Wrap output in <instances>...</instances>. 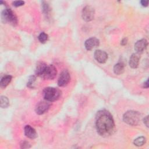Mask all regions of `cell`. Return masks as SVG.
I'll list each match as a JSON object with an SVG mask.
<instances>
[{
  "mask_svg": "<svg viewBox=\"0 0 149 149\" xmlns=\"http://www.w3.org/2000/svg\"><path fill=\"white\" fill-rule=\"evenodd\" d=\"M95 127L97 133L103 137L109 136L113 133L115 122L109 111L103 109L97 113Z\"/></svg>",
  "mask_w": 149,
  "mask_h": 149,
  "instance_id": "6da1fadb",
  "label": "cell"
},
{
  "mask_svg": "<svg viewBox=\"0 0 149 149\" xmlns=\"http://www.w3.org/2000/svg\"><path fill=\"white\" fill-rule=\"evenodd\" d=\"M57 73L56 68L54 65H47L40 62L37 63L36 68V74L44 79L52 80Z\"/></svg>",
  "mask_w": 149,
  "mask_h": 149,
  "instance_id": "7a4b0ae2",
  "label": "cell"
},
{
  "mask_svg": "<svg viewBox=\"0 0 149 149\" xmlns=\"http://www.w3.org/2000/svg\"><path fill=\"white\" fill-rule=\"evenodd\" d=\"M141 119V114L136 111H127L126 112L123 116V121L130 125V126H136L137 125Z\"/></svg>",
  "mask_w": 149,
  "mask_h": 149,
  "instance_id": "3957f363",
  "label": "cell"
},
{
  "mask_svg": "<svg viewBox=\"0 0 149 149\" xmlns=\"http://www.w3.org/2000/svg\"><path fill=\"white\" fill-rule=\"evenodd\" d=\"M61 91L55 87H48L43 90V96L45 100L49 102H52L58 100L61 96Z\"/></svg>",
  "mask_w": 149,
  "mask_h": 149,
  "instance_id": "277c9868",
  "label": "cell"
},
{
  "mask_svg": "<svg viewBox=\"0 0 149 149\" xmlns=\"http://www.w3.org/2000/svg\"><path fill=\"white\" fill-rule=\"evenodd\" d=\"M1 19L3 23H9L13 26H15L17 24L16 15L9 8H6L2 12Z\"/></svg>",
  "mask_w": 149,
  "mask_h": 149,
  "instance_id": "5b68a950",
  "label": "cell"
},
{
  "mask_svg": "<svg viewBox=\"0 0 149 149\" xmlns=\"http://www.w3.org/2000/svg\"><path fill=\"white\" fill-rule=\"evenodd\" d=\"M95 10L93 7L90 5H87L83 8L81 12L83 19L86 22H90L94 18Z\"/></svg>",
  "mask_w": 149,
  "mask_h": 149,
  "instance_id": "8992f818",
  "label": "cell"
},
{
  "mask_svg": "<svg viewBox=\"0 0 149 149\" xmlns=\"http://www.w3.org/2000/svg\"><path fill=\"white\" fill-rule=\"evenodd\" d=\"M50 103L49 101L45 100L39 102L36 107V112L38 115H42L45 113L49 109L50 107Z\"/></svg>",
  "mask_w": 149,
  "mask_h": 149,
  "instance_id": "52a82bcc",
  "label": "cell"
},
{
  "mask_svg": "<svg viewBox=\"0 0 149 149\" xmlns=\"http://www.w3.org/2000/svg\"><path fill=\"white\" fill-rule=\"evenodd\" d=\"M70 80V73L68 70H63L59 77L58 80V85L60 87H64L66 86Z\"/></svg>",
  "mask_w": 149,
  "mask_h": 149,
  "instance_id": "ba28073f",
  "label": "cell"
},
{
  "mask_svg": "<svg viewBox=\"0 0 149 149\" xmlns=\"http://www.w3.org/2000/svg\"><path fill=\"white\" fill-rule=\"evenodd\" d=\"M100 40L95 37H91L87 39L84 42V46L87 51H91L93 49L98 47Z\"/></svg>",
  "mask_w": 149,
  "mask_h": 149,
  "instance_id": "9c48e42d",
  "label": "cell"
},
{
  "mask_svg": "<svg viewBox=\"0 0 149 149\" xmlns=\"http://www.w3.org/2000/svg\"><path fill=\"white\" fill-rule=\"evenodd\" d=\"M94 56L95 59L100 63H105L108 58L107 53L100 49H97L94 52Z\"/></svg>",
  "mask_w": 149,
  "mask_h": 149,
  "instance_id": "30bf717a",
  "label": "cell"
},
{
  "mask_svg": "<svg viewBox=\"0 0 149 149\" xmlns=\"http://www.w3.org/2000/svg\"><path fill=\"white\" fill-rule=\"evenodd\" d=\"M148 42L147 40L143 38L138 40L134 44V49L137 54L142 53L147 48Z\"/></svg>",
  "mask_w": 149,
  "mask_h": 149,
  "instance_id": "8fae6325",
  "label": "cell"
},
{
  "mask_svg": "<svg viewBox=\"0 0 149 149\" xmlns=\"http://www.w3.org/2000/svg\"><path fill=\"white\" fill-rule=\"evenodd\" d=\"M25 136L31 139H34L37 137V133L36 130L30 125H26L24 129Z\"/></svg>",
  "mask_w": 149,
  "mask_h": 149,
  "instance_id": "7c38bea8",
  "label": "cell"
},
{
  "mask_svg": "<svg viewBox=\"0 0 149 149\" xmlns=\"http://www.w3.org/2000/svg\"><path fill=\"white\" fill-rule=\"evenodd\" d=\"M140 57L139 54L134 53L132 54L129 59V65L133 69H136L138 67L139 64Z\"/></svg>",
  "mask_w": 149,
  "mask_h": 149,
  "instance_id": "4fadbf2b",
  "label": "cell"
},
{
  "mask_svg": "<svg viewBox=\"0 0 149 149\" xmlns=\"http://www.w3.org/2000/svg\"><path fill=\"white\" fill-rule=\"evenodd\" d=\"M113 72L115 74L120 75L122 74L125 71V65L122 62H118L116 63L113 69Z\"/></svg>",
  "mask_w": 149,
  "mask_h": 149,
  "instance_id": "5bb4252c",
  "label": "cell"
},
{
  "mask_svg": "<svg viewBox=\"0 0 149 149\" xmlns=\"http://www.w3.org/2000/svg\"><path fill=\"white\" fill-rule=\"evenodd\" d=\"M12 79V76L10 75H5L1 80L0 87L2 88H5L10 83Z\"/></svg>",
  "mask_w": 149,
  "mask_h": 149,
  "instance_id": "9a60e30c",
  "label": "cell"
},
{
  "mask_svg": "<svg viewBox=\"0 0 149 149\" xmlns=\"http://www.w3.org/2000/svg\"><path fill=\"white\" fill-rule=\"evenodd\" d=\"M146 142V138L144 136H140L135 139L133 141V144L136 146L140 147L143 146Z\"/></svg>",
  "mask_w": 149,
  "mask_h": 149,
  "instance_id": "2e32d148",
  "label": "cell"
},
{
  "mask_svg": "<svg viewBox=\"0 0 149 149\" xmlns=\"http://www.w3.org/2000/svg\"><path fill=\"white\" fill-rule=\"evenodd\" d=\"M9 105V101L8 98L4 95L0 97V106L2 108H6Z\"/></svg>",
  "mask_w": 149,
  "mask_h": 149,
  "instance_id": "e0dca14e",
  "label": "cell"
},
{
  "mask_svg": "<svg viewBox=\"0 0 149 149\" xmlns=\"http://www.w3.org/2000/svg\"><path fill=\"white\" fill-rule=\"evenodd\" d=\"M36 81V77L34 75L30 76L27 83V86L30 88H34V84H35Z\"/></svg>",
  "mask_w": 149,
  "mask_h": 149,
  "instance_id": "ac0fdd59",
  "label": "cell"
},
{
  "mask_svg": "<svg viewBox=\"0 0 149 149\" xmlns=\"http://www.w3.org/2000/svg\"><path fill=\"white\" fill-rule=\"evenodd\" d=\"M38 39L40 42L45 43L48 39V36L45 33L42 32L39 34V36L38 37Z\"/></svg>",
  "mask_w": 149,
  "mask_h": 149,
  "instance_id": "d6986e66",
  "label": "cell"
},
{
  "mask_svg": "<svg viewBox=\"0 0 149 149\" xmlns=\"http://www.w3.org/2000/svg\"><path fill=\"white\" fill-rule=\"evenodd\" d=\"M42 9L43 12L45 14H48L50 11V8L49 5L44 1L42 2Z\"/></svg>",
  "mask_w": 149,
  "mask_h": 149,
  "instance_id": "ffe728a7",
  "label": "cell"
},
{
  "mask_svg": "<svg viewBox=\"0 0 149 149\" xmlns=\"http://www.w3.org/2000/svg\"><path fill=\"white\" fill-rule=\"evenodd\" d=\"M30 147H31L30 144L27 141H22L20 143V148H30Z\"/></svg>",
  "mask_w": 149,
  "mask_h": 149,
  "instance_id": "44dd1931",
  "label": "cell"
},
{
  "mask_svg": "<svg viewBox=\"0 0 149 149\" xmlns=\"http://www.w3.org/2000/svg\"><path fill=\"white\" fill-rule=\"evenodd\" d=\"M12 4L15 7H19L23 6L24 4V2L23 1H15L12 2Z\"/></svg>",
  "mask_w": 149,
  "mask_h": 149,
  "instance_id": "7402d4cb",
  "label": "cell"
},
{
  "mask_svg": "<svg viewBox=\"0 0 149 149\" xmlns=\"http://www.w3.org/2000/svg\"><path fill=\"white\" fill-rule=\"evenodd\" d=\"M143 122L144 125L148 127V116H146L144 119H143Z\"/></svg>",
  "mask_w": 149,
  "mask_h": 149,
  "instance_id": "603a6c76",
  "label": "cell"
},
{
  "mask_svg": "<svg viewBox=\"0 0 149 149\" xmlns=\"http://www.w3.org/2000/svg\"><path fill=\"white\" fill-rule=\"evenodd\" d=\"M140 3H141V5L143 6L146 7V6H148V1H146V0H143V1H140Z\"/></svg>",
  "mask_w": 149,
  "mask_h": 149,
  "instance_id": "cb8c5ba5",
  "label": "cell"
},
{
  "mask_svg": "<svg viewBox=\"0 0 149 149\" xmlns=\"http://www.w3.org/2000/svg\"><path fill=\"white\" fill-rule=\"evenodd\" d=\"M127 42V38H123V39L122 40V41H121V42H120V44H121L122 45L124 46V45H126Z\"/></svg>",
  "mask_w": 149,
  "mask_h": 149,
  "instance_id": "d4e9b609",
  "label": "cell"
},
{
  "mask_svg": "<svg viewBox=\"0 0 149 149\" xmlns=\"http://www.w3.org/2000/svg\"><path fill=\"white\" fill-rule=\"evenodd\" d=\"M143 86V87H144V88H148V87H149V84H148V79H147L146 81H144V82Z\"/></svg>",
  "mask_w": 149,
  "mask_h": 149,
  "instance_id": "484cf974",
  "label": "cell"
}]
</instances>
